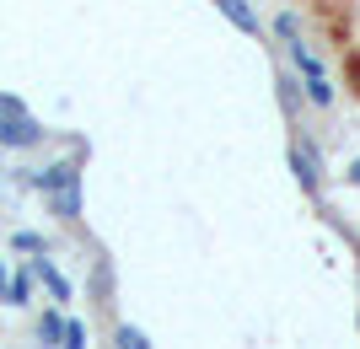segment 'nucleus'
<instances>
[{
    "label": "nucleus",
    "mask_w": 360,
    "mask_h": 349,
    "mask_svg": "<svg viewBox=\"0 0 360 349\" xmlns=\"http://www.w3.org/2000/svg\"><path fill=\"white\" fill-rule=\"evenodd\" d=\"M91 301H97V306H113V263H108V258L91 263Z\"/></svg>",
    "instance_id": "obj_9"
},
{
    "label": "nucleus",
    "mask_w": 360,
    "mask_h": 349,
    "mask_svg": "<svg viewBox=\"0 0 360 349\" xmlns=\"http://www.w3.org/2000/svg\"><path fill=\"white\" fill-rule=\"evenodd\" d=\"M65 183H81V151L32 172V188H38V194H54V188H65Z\"/></svg>",
    "instance_id": "obj_2"
},
{
    "label": "nucleus",
    "mask_w": 360,
    "mask_h": 349,
    "mask_svg": "<svg viewBox=\"0 0 360 349\" xmlns=\"http://www.w3.org/2000/svg\"><path fill=\"white\" fill-rule=\"evenodd\" d=\"M65 322H70V317H65L60 301H54L44 317H38V344H44V349H60V344H65Z\"/></svg>",
    "instance_id": "obj_8"
},
{
    "label": "nucleus",
    "mask_w": 360,
    "mask_h": 349,
    "mask_svg": "<svg viewBox=\"0 0 360 349\" xmlns=\"http://www.w3.org/2000/svg\"><path fill=\"white\" fill-rule=\"evenodd\" d=\"M32 274H38V285L49 290V296H54V301H70V279H65L60 269H54V258H49V253H32V263H27Z\"/></svg>",
    "instance_id": "obj_6"
},
{
    "label": "nucleus",
    "mask_w": 360,
    "mask_h": 349,
    "mask_svg": "<svg viewBox=\"0 0 360 349\" xmlns=\"http://www.w3.org/2000/svg\"><path fill=\"white\" fill-rule=\"evenodd\" d=\"M345 178H349V183H355V188H360V156H355V162H349V172H345Z\"/></svg>",
    "instance_id": "obj_14"
},
{
    "label": "nucleus",
    "mask_w": 360,
    "mask_h": 349,
    "mask_svg": "<svg viewBox=\"0 0 360 349\" xmlns=\"http://www.w3.org/2000/svg\"><path fill=\"white\" fill-rule=\"evenodd\" d=\"M60 349H86V322H75V317L65 322V344Z\"/></svg>",
    "instance_id": "obj_13"
},
{
    "label": "nucleus",
    "mask_w": 360,
    "mask_h": 349,
    "mask_svg": "<svg viewBox=\"0 0 360 349\" xmlns=\"http://www.w3.org/2000/svg\"><path fill=\"white\" fill-rule=\"evenodd\" d=\"M49 199V210L60 215L65 226H75L81 215H86V194H81V183H65V188H54V194H44Z\"/></svg>",
    "instance_id": "obj_3"
},
{
    "label": "nucleus",
    "mask_w": 360,
    "mask_h": 349,
    "mask_svg": "<svg viewBox=\"0 0 360 349\" xmlns=\"http://www.w3.org/2000/svg\"><path fill=\"white\" fill-rule=\"evenodd\" d=\"M215 11H221L237 32H248V38H264V22H258L253 0H215Z\"/></svg>",
    "instance_id": "obj_5"
},
{
    "label": "nucleus",
    "mask_w": 360,
    "mask_h": 349,
    "mask_svg": "<svg viewBox=\"0 0 360 349\" xmlns=\"http://www.w3.org/2000/svg\"><path fill=\"white\" fill-rule=\"evenodd\" d=\"M6 285H11V269H6V258H0V296H6Z\"/></svg>",
    "instance_id": "obj_15"
},
{
    "label": "nucleus",
    "mask_w": 360,
    "mask_h": 349,
    "mask_svg": "<svg viewBox=\"0 0 360 349\" xmlns=\"http://www.w3.org/2000/svg\"><path fill=\"white\" fill-rule=\"evenodd\" d=\"M113 349H150V338L140 334L135 322H113Z\"/></svg>",
    "instance_id": "obj_11"
},
{
    "label": "nucleus",
    "mask_w": 360,
    "mask_h": 349,
    "mask_svg": "<svg viewBox=\"0 0 360 349\" xmlns=\"http://www.w3.org/2000/svg\"><path fill=\"white\" fill-rule=\"evenodd\" d=\"M274 91H280L285 119L296 124V119H301V103H307V81H301V70H280V76H274Z\"/></svg>",
    "instance_id": "obj_4"
},
{
    "label": "nucleus",
    "mask_w": 360,
    "mask_h": 349,
    "mask_svg": "<svg viewBox=\"0 0 360 349\" xmlns=\"http://www.w3.org/2000/svg\"><path fill=\"white\" fill-rule=\"evenodd\" d=\"M44 140H49V129L27 113V103L11 97V91H0V151H32Z\"/></svg>",
    "instance_id": "obj_1"
},
{
    "label": "nucleus",
    "mask_w": 360,
    "mask_h": 349,
    "mask_svg": "<svg viewBox=\"0 0 360 349\" xmlns=\"http://www.w3.org/2000/svg\"><path fill=\"white\" fill-rule=\"evenodd\" d=\"M290 172H296V183L307 188V194H317L323 188V172H317V151H307V145H290Z\"/></svg>",
    "instance_id": "obj_7"
},
{
    "label": "nucleus",
    "mask_w": 360,
    "mask_h": 349,
    "mask_svg": "<svg viewBox=\"0 0 360 349\" xmlns=\"http://www.w3.org/2000/svg\"><path fill=\"white\" fill-rule=\"evenodd\" d=\"M11 247L16 253H49V242L38 237V231H11Z\"/></svg>",
    "instance_id": "obj_12"
},
{
    "label": "nucleus",
    "mask_w": 360,
    "mask_h": 349,
    "mask_svg": "<svg viewBox=\"0 0 360 349\" xmlns=\"http://www.w3.org/2000/svg\"><path fill=\"white\" fill-rule=\"evenodd\" d=\"M32 285H38V274H32V269L11 274V285H6V306H32Z\"/></svg>",
    "instance_id": "obj_10"
}]
</instances>
